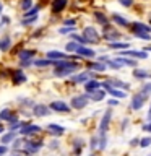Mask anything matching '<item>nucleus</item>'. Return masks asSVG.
<instances>
[{
    "label": "nucleus",
    "mask_w": 151,
    "mask_h": 156,
    "mask_svg": "<svg viewBox=\"0 0 151 156\" xmlns=\"http://www.w3.org/2000/svg\"><path fill=\"white\" fill-rule=\"evenodd\" d=\"M132 31H133V36L141 39V41H151V33H149V26L145 23L135 21L132 23Z\"/></svg>",
    "instance_id": "f257e3e1"
},
{
    "label": "nucleus",
    "mask_w": 151,
    "mask_h": 156,
    "mask_svg": "<svg viewBox=\"0 0 151 156\" xmlns=\"http://www.w3.org/2000/svg\"><path fill=\"white\" fill-rule=\"evenodd\" d=\"M102 37H104L107 42H114V41H119V39L122 37V34L115 26L106 24V26H102Z\"/></svg>",
    "instance_id": "f03ea898"
},
{
    "label": "nucleus",
    "mask_w": 151,
    "mask_h": 156,
    "mask_svg": "<svg viewBox=\"0 0 151 156\" xmlns=\"http://www.w3.org/2000/svg\"><path fill=\"white\" fill-rule=\"evenodd\" d=\"M111 119H112V111L109 107V109H106L104 115H102V119L99 122V133H97L99 136L107 135V130H109V125H111Z\"/></svg>",
    "instance_id": "7ed1b4c3"
},
{
    "label": "nucleus",
    "mask_w": 151,
    "mask_h": 156,
    "mask_svg": "<svg viewBox=\"0 0 151 156\" xmlns=\"http://www.w3.org/2000/svg\"><path fill=\"white\" fill-rule=\"evenodd\" d=\"M88 102H90V98H88L86 93H85V94H76V96H73L72 101H70V106H72V109L81 111V109H85V107L88 106Z\"/></svg>",
    "instance_id": "20e7f679"
},
{
    "label": "nucleus",
    "mask_w": 151,
    "mask_h": 156,
    "mask_svg": "<svg viewBox=\"0 0 151 156\" xmlns=\"http://www.w3.org/2000/svg\"><path fill=\"white\" fill-rule=\"evenodd\" d=\"M83 36H85L88 41H90L91 44H99L101 41V36H99V33H97V29L94 26H85L83 28Z\"/></svg>",
    "instance_id": "39448f33"
},
{
    "label": "nucleus",
    "mask_w": 151,
    "mask_h": 156,
    "mask_svg": "<svg viewBox=\"0 0 151 156\" xmlns=\"http://www.w3.org/2000/svg\"><path fill=\"white\" fill-rule=\"evenodd\" d=\"M117 55L132 57V58H141V60H145V58H148V51H145V49H141V51H135V49H125V51H122V52H117Z\"/></svg>",
    "instance_id": "423d86ee"
},
{
    "label": "nucleus",
    "mask_w": 151,
    "mask_h": 156,
    "mask_svg": "<svg viewBox=\"0 0 151 156\" xmlns=\"http://www.w3.org/2000/svg\"><path fill=\"white\" fill-rule=\"evenodd\" d=\"M94 73L96 72H93V70H88V72H81V73H76V75H72V83L73 85H80V83H83L85 85L86 81H90L91 78H94Z\"/></svg>",
    "instance_id": "0eeeda50"
},
{
    "label": "nucleus",
    "mask_w": 151,
    "mask_h": 156,
    "mask_svg": "<svg viewBox=\"0 0 151 156\" xmlns=\"http://www.w3.org/2000/svg\"><path fill=\"white\" fill-rule=\"evenodd\" d=\"M49 107H51L52 111H55V112H60V114H68L70 109H72V106L67 104L65 101H52L51 104H49Z\"/></svg>",
    "instance_id": "6e6552de"
},
{
    "label": "nucleus",
    "mask_w": 151,
    "mask_h": 156,
    "mask_svg": "<svg viewBox=\"0 0 151 156\" xmlns=\"http://www.w3.org/2000/svg\"><path fill=\"white\" fill-rule=\"evenodd\" d=\"M44 146L42 141H24V146H23V151L24 153H28V154H34V153H37L39 150H41Z\"/></svg>",
    "instance_id": "1a4fd4ad"
},
{
    "label": "nucleus",
    "mask_w": 151,
    "mask_h": 156,
    "mask_svg": "<svg viewBox=\"0 0 151 156\" xmlns=\"http://www.w3.org/2000/svg\"><path fill=\"white\" fill-rule=\"evenodd\" d=\"M146 99H148V98H146L145 94H141V93L138 91L136 94L132 96V109H133V111H140L141 107L145 106Z\"/></svg>",
    "instance_id": "9d476101"
},
{
    "label": "nucleus",
    "mask_w": 151,
    "mask_h": 156,
    "mask_svg": "<svg viewBox=\"0 0 151 156\" xmlns=\"http://www.w3.org/2000/svg\"><path fill=\"white\" fill-rule=\"evenodd\" d=\"M46 58H51V60H63V58H70V60H73V55H67L65 52H60V51L52 49V51L46 52Z\"/></svg>",
    "instance_id": "9b49d317"
},
{
    "label": "nucleus",
    "mask_w": 151,
    "mask_h": 156,
    "mask_svg": "<svg viewBox=\"0 0 151 156\" xmlns=\"http://www.w3.org/2000/svg\"><path fill=\"white\" fill-rule=\"evenodd\" d=\"M76 55H80L81 58H94L96 57V51L94 49H91V47H88V46H80L78 47V51H76Z\"/></svg>",
    "instance_id": "f8f14e48"
},
{
    "label": "nucleus",
    "mask_w": 151,
    "mask_h": 156,
    "mask_svg": "<svg viewBox=\"0 0 151 156\" xmlns=\"http://www.w3.org/2000/svg\"><path fill=\"white\" fill-rule=\"evenodd\" d=\"M51 107L46 106V104H34L33 106V114L36 117H47L49 114H51Z\"/></svg>",
    "instance_id": "ddd939ff"
},
{
    "label": "nucleus",
    "mask_w": 151,
    "mask_h": 156,
    "mask_svg": "<svg viewBox=\"0 0 151 156\" xmlns=\"http://www.w3.org/2000/svg\"><path fill=\"white\" fill-rule=\"evenodd\" d=\"M18 132H19V135L28 136V135L39 133V132H41V127H39V125H34V124H26L24 127H21V129H19Z\"/></svg>",
    "instance_id": "4468645a"
},
{
    "label": "nucleus",
    "mask_w": 151,
    "mask_h": 156,
    "mask_svg": "<svg viewBox=\"0 0 151 156\" xmlns=\"http://www.w3.org/2000/svg\"><path fill=\"white\" fill-rule=\"evenodd\" d=\"M0 120L8 122V124H13V122H16V120H18V117L13 114V111H12V109L5 107V109L0 111Z\"/></svg>",
    "instance_id": "2eb2a0df"
},
{
    "label": "nucleus",
    "mask_w": 151,
    "mask_h": 156,
    "mask_svg": "<svg viewBox=\"0 0 151 156\" xmlns=\"http://www.w3.org/2000/svg\"><path fill=\"white\" fill-rule=\"evenodd\" d=\"M106 93H107V91H104V88H97V90H94V91L86 93V96L90 98V101L99 102V101H102V99L106 98Z\"/></svg>",
    "instance_id": "dca6fc26"
},
{
    "label": "nucleus",
    "mask_w": 151,
    "mask_h": 156,
    "mask_svg": "<svg viewBox=\"0 0 151 156\" xmlns=\"http://www.w3.org/2000/svg\"><path fill=\"white\" fill-rule=\"evenodd\" d=\"M117 62L120 63L122 67H132V68H136L138 63H136V58H132V57H124V55H115L114 57Z\"/></svg>",
    "instance_id": "f3484780"
},
{
    "label": "nucleus",
    "mask_w": 151,
    "mask_h": 156,
    "mask_svg": "<svg viewBox=\"0 0 151 156\" xmlns=\"http://www.w3.org/2000/svg\"><path fill=\"white\" fill-rule=\"evenodd\" d=\"M10 76H12V81L13 85H21V83H26V75L21 72V68H18V70H12V73H10Z\"/></svg>",
    "instance_id": "a211bd4d"
},
{
    "label": "nucleus",
    "mask_w": 151,
    "mask_h": 156,
    "mask_svg": "<svg viewBox=\"0 0 151 156\" xmlns=\"http://www.w3.org/2000/svg\"><path fill=\"white\" fill-rule=\"evenodd\" d=\"M67 5H68V0H52L51 10H52L54 15H58L67 8Z\"/></svg>",
    "instance_id": "6ab92c4d"
},
{
    "label": "nucleus",
    "mask_w": 151,
    "mask_h": 156,
    "mask_svg": "<svg viewBox=\"0 0 151 156\" xmlns=\"http://www.w3.org/2000/svg\"><path fill=\"white\" fill-rule=\"evenodd\" d=\"M112 88H117V90H125V91H128L130 90V85L128 83H125V81H122L119 80V78H109V80H106Z\"/></svg>",
    "instance_id": "aec40b11"
},
{
    "label": "nucleus",
    "mask_w": 151,
    "mask_h": 156,
    "mask_svg": "<svg viewBox=\"0 0 151 156\" xmlns=\"http://www.w3.org/2000/svg\"><path fill=\"white\" fill-rule=\"evenodd\" d=\"M111 20H112V23H115V24H117V26L130 28V21H128V20H127L125 16L119 15V13H112V15H111Z\"/></svg>",
    "instance_id": "412c9836"
},
{
    "label": "nucleus",
    "mask_w": 151,
    "mask_h": 156,
    "mask_svg": "<svg viewBox=\"0 0 151 156\" xmlns=\"http://www.w3.org/2000/svg\"><path fill=\"white\" fill-rule=\"evenodd\" d=\"M47 133H51L54 136H60L65 133V127L58 125V124H49L47 125Z\"/></svg>",
    "instance_id": "4be33fe9"
},
{
    "label": "nucleus",
    "mask_w": 151,
    "mask_h": 156,
    "mask_svg": "<svg viewBox=\"0 0 151 156\" xmlns=\"http://www.w3.org/2000/svg\"><path fill=\"white\" fill-rule=\"evenodd\" d=\"M88 70H93V72H106L107 70V63L104 62H101V60H97V62H90L88 63Z\"/></svg>",
    "instance_id": "5701e85b"
},
{
    "label": "nucleus",
    "mask_w": 151,
    "mask_h": 156,
    "mask_svg": "<svg viewBox=\"0 0 151 156\" xmlns=\"http://www.w3.org/2000/svg\"><path fill=\"white\" fill-rule=\"evenodd\" d=\"M133 76L135 80H148L151 78V72L146 68H133Z\"/></svg>",
    "instance_id": "b1692460"
},
{
    "label": "nucleus",
    "mask_w": 151,
    "mask_h": 156,
    "mask_svg": "<svg viewBox=\"0 0 151 156\" xmlns=\"http://www.w3.org/2000/svg\"><path fill=\"white\" fill-rule=\"evenodd\" d=\"M18 57H19V62L33 60V58L36 57V51H33V49H23V51L18 54Z\"/></svg>",
    "instance_id": "393cba45"
},
{
    "label": "nucleus",
    "mask_w": 151,
    "mask_h": 156,
    "mask_svg": "<svg viewBox=\"0 0 151 156\" xmlns=\"http://www.w3.org/2000/svg\"><path fill=\"white\" fill-rule=\"evenodd\" d=\"M85 140L83 138H75L73 140V154L75 156H80L81 154V150L85 148Z\"/></svg>",
    "instance_id": "a878e982"
},
{
    "label": "nucleus",
    "mask_w": 151,
    "mask_h": 156,
    "mask_svg": "<svg viewBox=\"0 0 151 156\" xmlns=\"http://www.w3.org/2000/svg\"><path fill=\"white\" fill-rule=\"evenodd\" d=\"M107 46H109V49H114V51H125V49L130 47V44L127 41L125 42L124 41H114V42H109Z\"/></svg>",
    "instance_id": "bb28decb"
},
{
    "label": "nucleus",
    "mask_w": 151,
    "mask_h": 156,
    "mask_svg": "<svg viewBox=\"0 0 151 156\" xmlns=\"http://www.w3.org/2000/svg\"><path fill=\"white\" fill-rule=\"evenodd\" d=\"M12 49V37H0V52H8Z\"/></svg>",
    "instance_id": "cd10ccee"
},
{
    "label": "nucleus",
    "mask_w": 151,
    "mask_h": 156,
    "mask_svg": "<svg viewBox=\"0 0 151 156\" xmlns=\"http://www.w3.org/2000/svg\"><path fill=\"white\" fill-rule=\"evenodd\" d=\"M33 65H36V67H54L55 65V60H51V58H36Z\"/></svg>",
    "instance_id": "c85d7f7f"
},
{
    "label": "nucleus",
    "mask_w": 151,
    "mask_h": 156,
    "mask_svg": "<svg viewBox=\"0 0 151 156\" xmlns=\"http://www.w3.org/2000/svg\"><path fill=\"white\" fill-rule=\"evenodd\" d=\"M97 88H101V83L97 81V80H94V78H91L90 81L85 83V91H86V93L94 91V90H97Z\"/></svg>",
    "instance_id": "c756f323"
},
{
    "label": "nucleus",
    "mask_w": 151,
    "mask_h": 156,
    "mask_svg": "<svg viewBox=\"0 0 151 156\" xmlns=\"http://www.w3.org/2000/svg\"><path fill=\"white\" fill-rule=\"evenodd\" d=\"M70 39H72V41H76L78 44H81V46H88V44H91L85 36H83V34H76V33H72L70 34Z\"/></svg>",
    "instance_id": "7c9ffc66"
},
{
    "label": "nucleus",
    "mask_w": 151,
    "mask_h": 156,
    "mask_svg": "<svg viewBox=\"0 0 151 156\" xmlns=\"http://www.w3.org/2000/svg\"><path fill=\"white\" fill-rule=\"evenodd\" d=\"M15 136H16V132H12V130H8L7 133H2V145L12 143V141L15 140Z\"/></svg>",
    "instance_id": "2f4dec72"
},
{
    "label": "nucleus",
    "mask_w": 151,
    "mask_h": 156,
    "mask_svg": "<svg viewBox=\"0 0 151 156\" xmlns=\"http://www.w3.org/2000/svg\"><path fill=\"white\" fill-rule=\"evenodd\" d=\"M94 18L97 20V21H99L101 26H106V24H109V18H107L102 12H94Z\"/></svg>",
    "instance_id": "473e14b6"
},
{
    "label": "nucleus",
    "mask_w": 151,
    "mask_h": 156,
    "mask_svg": "<svg viewBox=\"0 0 151 156\" xmlns=\"http://www.w3.org/2000/svg\"><path fill=\"white\" fill-rule=\"evenodd\" d=\"M80 46H81V44H78L76 41H70V42L65 44V51H67V52H72V54H73V52L76 54V51H78V47H80Z\"/></svg>",
    "instance_id": "72a5a7b5"
},
{
    "label": "nucleus",
    "mask_w": 151,
    "mask_h": 156,
    "mask_svg": "<svg viewBox=\"0 0 151 156\" xmlns=\"http://www.w3.org/2000/svg\"><path fill=\"white\" fill-rule=\"evenodd\" d=\"M140 93H141V94H145L146 98H149V96H151V81L143 83V85H141V88H140Z\"/></svg>",
    "instance_id": "f704fd0d"
},
{
    "label": "nucleus",
    "mask_w": 151,
    "mask_h": 156,
    "mask_svg": "<svg viewBox=\"0 0 151 156\" xmlns=\"http://www.w3.org/2000/svg\"><path fill=\"white\" fill-rule=\"evenodd\" d=\"M37 13H39V7L36 5V7H33V8H29L26 13H23V16L21 18H29V16H37Z\"/></svg>",
    "instance_id": "c9c22d12"
},
{
    "label": "nucleus",
    "mask_w": 151,
    "mask_h": 156,
    "mask_svg": "<svg viewBox=\"0 0 151 156\" xmlns=\"http://www.w3.org/2000/svg\"><path fill=\"white\" fill-rule=\"evenodd\" d=\"M19 8H21L23 12H28L29 8H33V0H21V2H19Z\"/></svg>",
    "instance_id": "e433bc0d"
},
{
    "label": "nucleus",
    "mask_w": 151,
    "mask_h": 156,
    "mask_svg": "<svg viewBox=\"0 0 151 156\" xmlns=\"http://www.w3.org/2000/svg\"><path fill=\"white\" fill-rule=\"evenodd\" d=\"M57 31H58V34H72V33H75V26H62Z\"/></svg>",
    "instance_id": "4c0bfd02"
},
{
    "label": "nucleus",
    "mask_w": 151,
    "mask_h": 156,
    "mask_svg": "<svg viewBox=\"0 0 151 156\" xmlns=\"http://www.w3.org/2000/svg\"><path fill=\"white\" fill-rule=\"evenodd\" d=\"M37 16H29V18H21V24L23 26H29V24H34L36 23Z\"/></svg>",
    "instance_id": "58836bf2"
},
{
    "label": "nucleus",
    "mask_w": 151,
    "mask_h": 156,
    "mask_svg": "<svg viewBox=\"0 0 151 156\" xmlns=\"http://www.w3.org/2000/svg\"><path fill=\"white\" fill-rule=\"evenodd\" d=\"M149 145H151V136H145V138L140 140V146H141V148H148Z\"/></svg>",
    "instance_id": "ea45409f"
},
{
    "label": "nucleus",
    "mask_w": 151,
    "mask_h": 156,
    "mask_svg": "<svg viewBox=\"0 0 151 156\" xmlns=\"http://www.w3.org/2000/svg\"><path fill=\"white\" fill-rule=\"evenodd\" d=\"M119 3L122 5V7H125V8H128L133 5V0H119Z\"/></svg>",
    "instance_id": "a19ab883"
},
{
    "label": "nucleus",
    "mask_w": 151,
    "mask_h": 156,
    "mask_svg": "<svg viewBox=\"0 0 151 156\" xmlns=\"http://www.w3.org/2000/svg\"><path fill=\"white\" fill-rule=\"evenodd\" d=\"M63 24H65V26H75V24H76V20H75V18H68V20H65V21H63Z\"/></svg>",
    "instance_id": "79ce46f5"
},
{
    "label": "nucleus",
    "mask_w": 151,
    "mask_h": 156,
    "mask_svg": "<svg viewBox=\"0 0 151 156\" xmlns=\"http://www.w3.org/2000/svg\"><path fill=\"white\" fill-rule=\"evenodd\" d=\"M143 132H146V133H151V119L143 125Z\"/></svg>",
    "instance_id": "37998d69"
},
{
    "label": "nucleus",
    "mask_w": 151,
    "mask_h": 156,
    "mask_svg": "<svg viewBox=\"0 0 151 156\" xmlns=\"http://www.w3.org/2000/svg\"><path fill=\"white\" fill-rule=\"evenodd\" d=\"M8 153V146L7 145H0V156H5Z\"/></svg>",
    "instance_id": "c03bdc74"
},
{
    "label": "nucleus",
    "mask_w": 151,
    "mask_h": 156,
    "mask_svg": "<svg viewBox=\"0 0 151 156\" xmlns=\"http://www.w3.org/2000/svg\"><path fill=\"white\" fill-rule=\"evenodd\" d=\"M117 104H119L117 98H114V99H109V101H107V106H109V107H114V106H117Z\"/></svg>",
    "instance_id": "a18cd8bd"
},
{
    "label": "nucleus",
    "mask_w": 151,
    "mask_h": 156,
    "mask_svg": "<svg viewBox=\"0 0 151 156\" xmlns=\"http://www.w3.org/2000/svg\"><path fill=\"white\" fill-rule=\"evenodd\" d=\"M5 24H10V18H8V16H2V23H0V28H3Z\"/></svg>",
    "instance_id": "49530a36"
},
{
    "label": "nucleus",
    "mask_w": 151,
    "mask_h": 156,
    "mask_svg": "<svg viewBox=\"0 0 151 156\" xmlns=\"http://www.w3.org/2000/svg\"><path fill=\"white\" fill-rule=\"evenodd\" d=\"M136 145H140V140L138 138H132L130 140V146H136Z\"/></svg>",
    "instance_id": "de8ad7c7"
},
{
    "label": "nucleus",
    "mask_w": 151,
    "mask_h": 156,
    "mask_svg": "<svg viewBox=\"0 0 151 156\" xmlns=\"http://www.w3.org/2000/svg\"><path fill=\"white\" fill-rule=\"evenodd\" d=\"M3 16V5H2V2H0V18Z\"/></svg>",
    "instance_id": "09e8293b"
},
{
    "label": "nucleus",
    "mask_w": 151,
    "mask_h": 156,
    "mask_svg": "<svg viewBox=\"0 0 151 156\" xmlns=\"http://www.w3.org/2000/svg\"><path fill=\"white\" fill-rule=\"evenodd\" d=\"M3 132H5V129H3V125H2V124H0V135H2V133H3Z\"/></svg>",
    "instance_id": "8fccbe9b"
},
{
    "label": "nucleus",
    "mask_w": 151,
    "mask_h": 156,
    "mask_svg": "<svg viewBox=\"0 0 151 156\" xmlns=\"http://www.w3.org/2000/svg\"><path fill=\"white\" fill-rule=\"evenodd\" d=\"M145 51H148V52H151V46H148V47L145 49Z\"/></svg>",
    "instance_id": "3c124183"
},
{
    "label": "nucleus",
    "mask_w": 151,
    "mask_h": 156,
    "mask_svg": "<svg viewBox=\"0 0 151 156\" xmlns=\"http://www.w3.org/2000/svg\"><path fill=\"white\" fill-rule=\"evenodd\" d=\"M151 115V104H149V112H148V117Z\"/></svg>",
    "instance_id": "603ef678"
},
{
    "label": "nucleus",
    "mask_w": 151,
    "mask_h": 156,
    "mask_svg": "<svg viewBox=\"0 0 151 156\" xmlns=\"http://www.w3.org/2000/svg\"><path fill=\"white\" fill-rule=\"evenodd\" d=\"M148 20H149V23H151V15H149V16H148Z\"/></svg>",
    "instance_id": "864d4df0"
},
{
    "label": "nucleus",
    "mask_w": 151,
    "mask_h": 156,
    "mask_svg": "<svg viewBox=\"0 0 151 156\" xmlns=\"http://www.w3.org/2000/svg\"><path fill=\"white\" fill-rule=\"evenodd\" d=\"M149 119H151V115H149V117H148V120H149Z\"/></svg>",
    "instance_id": "5fc2aeb1"
},
{
    "label": "nucleus",
    "mask_w": 151,
    "mask_h": 156,
    "mask_svg": "<svg viewBox=\"0 0 151 156\" xmlns=\"http://www.w3.org/2000/svg\"><path fill=\"white\" fill-rule=\"evenodd\" d=\"M149 33H151V26H149Z\"/></svg>",
    "instance_id": "6e6d98bb"
},
{
    "label": "nucleus",
    "mask_w": 151,
    "mask_h": 156,
    "mask_svg": "<svg viewBox=\"0 0 151 156\" xmlns=\"http://www.w3.org/2000/svg\"><path fill=\"white\" fill-rule=\"evenodd\" d=\"M91 156H94V154H91Z\"/></svg>",
    "instance_id": "4d7b16f0"
},
{
    "label": "nucleus",
    "mask_w": 151,
    "mask_h": 156,
    "mask_svg": "<svg viewBox=\"0 0 151 156\" xmlns=\"http://www.w3.org/2000/svg\"><path fill=\"white\" fill-rule=\"evenodd\" d=\"M148 156H151V154H148Z\"/></svg>",
    "instance_id": "13d9d810"
}]
</instances>
